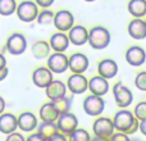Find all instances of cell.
<instances>
[{
	"instance_id": "13",
	"label": "cell",
	"mask_w": 146,
	"mask_h": 141,
	"mask_svg": "<svg viewBox=\"0 0 146 141\" xmlns=\"http://www.w3.org/2000/svg\"><path fill=\"white\" fill-rule=\"evenodd\" d=\"M68 68L73 73H81L86 72L88 68V58L82 53H74L68 58Z\"/></svg>"
},
{
	"instance_id": "42",
	"label": "cell",
	"mask_w": 146,
	"mask_h": 141,
	"mask_svg": "<svg viewBox=\"0 0 146 141\" xmlns=\"http://www.w3.org/2000/svg\"><path fill=\"white\" fill-rule=\"evenodd\" d=\"M91 141H109L106 137H99V136H95L94 139H91Z\"/></svg>"
},
{
	"instance_id": "11",
	"label": "cell",
	"mask_w": 146,
	"mask_h": 141,
	"mask_svg": "<svg viewBox=\"0 0 146 141\" xmlns=\"http://www.w3.org/2000/svg\"><path fill=\"white\" fill-rule=\"evenodd\" d=\"M67 88L72 94H83L88 88V80L81 73H73L68 77Z\"/></svg>"
},
{
	"instance_id": "5",
	"label": "cell",
	"mask_w": 146,
	"mask_h": 141,
	"mask_svg": "<svg viewBox=\"0 0 146 141\" xmlns=\"http://www.w3.org/2000/svg\"><path fill=\"white\" fill-rule=\"evenodd\" d=\"M104 108H105V101L103 100L101 96H96L91 94V95L86 96V99L83 100V110L88 116H100L104 112Z\"/></svg>"
},
{
	"instance_id": "41",
	"label": "cell",
	"mask_w": 146,
	"mask_h": 141,
	"mask_svg": "<svg viewBox=\"0 0 146 141\" xmlns=\"http://www.w3.org/2000/svg\"><path fill=\"white\" fill-rule=\"evenodd\" d=\"M4 109H5V101H4V99L0 96V114L4 113Z\"/></svg>"
},
{
	"instance_id": "22",
	"label": "cell",
	"mask_w": 146,
	"mask_h": 141,
	"mask_svg": "<svg viewBox=\"0 0 146 141\" xmlns=\"http://www.w3.org/2000/svg\"><path fill=\"white\" fill-rule=\"evenodd\" d=\"M18 128V119L12 113H3L0 114V132L5 135H9L15 132Z\"/></svg>"
},
{
	"instance_id": "32",
	"label": "cell",
	"mask_w": 146,
	"mask_h": 141,
	"mask_svg": "<svg viewBox=\"0 0 146 141\" xmlns=\"http://www.w3.org/2000/svg\"><path fill=\"white\" fill-rule=\"evenodd\" d=\"M135 85L139 90L141 91H146V70L137 73L136 78H135Z\"/></svg>"
},
{
	"instance_id": "31",
	"label": "cell",
	"mask_w": 146,
	"mask_h": 141,
	"mask_svg": "<svg viewBox=\"0 0 146 141\" xmlns=\"http://www.w3.org/2000/svg\"><path fill=\"white\" fill-rule=\"evenodd\" d=\"M133 116L139 121H144L146 119V101H140L133 110Z\"/></svg>"
},
{
	"instance_id": "25",
	"label": "cell",
	"mask_w": 146,
	"mask_h": 141,
	"mask_svg": "<svg viewBox=\"0 0 146 141\" xmlns=\"http://www.w3.org/2000/svg\"><path fill=\"white\" fill-rule=\"evenodd\" d=\"M50 49L51 48L49 45V43H46L44 40H38L32 45L31 50H32V54L36 59H45L50 54Z\"/></svg>"
},
{
	"instance_id": "16",
	"label": "cell",
	"mask_w": 146,
	"mask_h": 141,
	"mask_svg": "<svg viewBox=\"0 0 146 141\" xmlns=\"http://www.w3.org/2000/svg\"><path fill=\"white\" fill-rule=\"evenodd\" d=\"M128 35L135 40H142L146 37V21L141 18H135L128 23Z\"/></svg>"
},
{
	"instance_id": "7",
	"label": "cell",
	"mask_w": 146,
	"mask_h": 141,
	"mask_svg": "<svg viewBox=\"0 0 146 141\" xmlns=\"http://www.w3.org/2000/svg\"><path fill=\"white\" fill-rule=\"evenodd\" d=\"M27 49V40L19 32H14L7 40V50L12 55H21Z\"/></svg>"
},
{
	"instance_id": "6",
	"label": "cell",
	"mask_w": 146,
	"mask_h": 141,
	"mask_svg": "<svg viewBox=\"0 0 146 141\" xmlns=\"http://www.w3.org/2000/svg\"><path fill=\"white\" fill-rule=\"evenodd\" d=\"M53 23L59 32H67L74 26V17L69 10L62 9L54 14Z\"/></svg>"
},
{
	"instance_id": "10",
	"label": "cell",
	"mask_w": 146,
	"mask_h": 141,
	"mask_svg": "<svg viewBox=\"0 0 146 141\" xmlns=\"http://www.w3.org/2000/svg\"><path fill=\"white\" fill-rule=\"evenodd\" d=\"M48 68L53 73H63L68 69V57L64 53H53L48 58Z\"/></svg>"
},
{
	"instance_id": "28",
	"label": "cell",
	"mask_w": 146,
	"mask_h": 141,
	"mask_svg": "<svg viewBox=\"0 0 146 141\" xmlns=\"http://www.w3.org/2000/svg\"><path fill=\"white\" fill-rule=\"evenodd\" d=\"M17 9L15 0H0V14L1 15H12Z\"/></svg>"
},
{
	"instance_id": "27",
	"label": "cell",
	"mask_w": 146,
	"mask_h": 141,
	"mask_svg": "<svg viewBox=\"0 0 146 141\" xmlns=\"http://www.w3.org/2000/svg\"><path fill=\"white\" fill-rule=\"evenodd\" d=\"M55 108L58 109L59 114H63V113H68L69 109H71L72 105V98L71 96H63V98L58 99V100H54L53 101Z\"/></svg>"
},
{
	"instance_id": "9",
	"label": "cell",
	"mask_w": 146,
	"mask_h": 141,
	"mask_svg": "<svg viewBox=\"0 0 146 141\" xmlns=\"http://www.w3.org/2000/svg\"><path fill=\"white\" fill-rule=\"evenodd\" d=\"M92 130H94L95 136L109 139V137L114 134L113 121H111L110 118H108V117H100V118H98L95 122H94Z\"/></svg>"
},
{
	"instance_id": "20",
	"label": "cell",
	"mask_w": 146,
	"mask_h": 141,
	"mask_svg": "<svg viewBox=\"0 0 146 141\" xmlns=\"http://www.w3.org/2000/svg\"><path fill=\"white\" fill-rule=\"evenodd\" d=\"M49 45L51 50H54L55 53H64L69 46L68 35H66L64 32H55L54 35H51Z\"/></svg>"
},
{
	"instance_id": "19",
	"label": "cell",
	"mask_w": 146,
	"mask_h": 141,
	"mask_svg": "<svg viewBox=\"0 0 146 141\" xmlns=\"http://www.w3.org/2000/svg\"><path fill=\"white\" fill-rule=\"evenodd\" d=\"M88 90L91 91L92 95L96 96H103L108 92L109 90V82L101 76H94L90 81H88Z\"/></svg>"
},
{
	"instance_id": "43",
	"label": "cell",
	"mask_w": 146,
	"mask_h": 141,
	"mask_svg": "<svg viewBox=\"0 0 146 141\" xmlns=\"http://www.w3.org/2000/svg\"><path fill=\"white\" fill-rule=\"evenodd\" d=\"M83 1H87V3H92V1H95V0H83Z\"/></svg>"
},
{
	"instance_id": "30",
	"label": "cell",
	"mask_w": 146,
	"mask_h": 141,
	"mask_svg": "<svg viewBox=\"0 0 146 141\" xmlns=\"http://www.w3.org/2000/svg\"><path fill=\"white\" fill-rule=\"evenodd\" d=\"M68 141H91V137L86 130L76 128L74 131L69 135Z\"/></svg>"
},
{
	"instance_id": "40",
	"label": "cell",
	"mask_w": 146,
	"mask_h": 141,
	"mask_svg": "<svg viewBox=\"0 0 146 141\" xmlns=\"http://www.w3.org/2000/svg\"><path fill=\"white\" fill-rule=\"evenodd\" d=\"M8 76V68H4V69H0V81H3L5 77Z\"/></svg>"
},
{
	"instance_id": "21",
	"label": "cell",
	"mask_w": 146,
	"mask_h": 141,
	"mask_svg": "<svg viewBox=\"0 0 146 141\" xmlns=\"http://www.w3.org/2000/svg\"><path fill=\"white\" fill-rule=\"evenodd\" d=\"M17 119H18V127L23 132H31L35 128H37L38 126L37 118L31 112H23L22 114H19V117Z\"/></svg>"
},
{
	"instance_id": "18",
	"label": "cell",
	"mask_w": 146,
	"mask_h": 141,
	"mask_svg": "<svg viewBox=\"0 0 146 141\" xmlns=\"http://www.w3.org/2000/svg\"><path fill=\"white\" fill-rule=\"evenodd\" d=\"M45 92H46V96H48L51 101L58 100V99L67 95V86H66V83L62 82V81L53 80L50 82V85L45 88Z\"/></svg>"
},
{
	"instance_id": "37",
	"label": "cell",
	"mask_w": 146,
	"mask_h": 141,
	"mask_svg": "<svg viewBox=\"0 0 146 141\" xmlns=\"http://www.w3.org/2000/svg\"><path fill=\"white\" fill-rule=\"evenodd\" d=\"M48 141H68V140H67L66 135H63V134H60V132H58V134L53 135L50 139H48Z\"/></svg>"
},
{
	"instance_id": "36",
	"label": "cell",
	"mask_w": 146,
	"mask_h": 141,
	"mask_svg": "<svg viewBox=\"0 0 146 141\" xmlns=\"http://www.w3.org/2000/svg\"><path fill=\"white\" fill-rule=\"evenodd\" d=\"M26 141H48V140H46L44 136H41L40 134H37V132H36V134L30 135V136L27 137V140H26Z\"/></svg>"
},
{
	"instance_id": "38",
	"label": "cell",
	"mask_w": 146,
	"mask_h": 141,
	"mask_svg": "<svg viewBox=\"0 0 146 141\" xmlns=\"http://www.w3.org/2000/svg\"><path fill=\"white\" fill-rule=\"evenodd\" d=\"M139 130L141 131V134L144 135V136H146V119H144V121H140Z\"/></svg>"
},
{
	"instance_id": "24",
	"label": "cell",
	"mask_w": 146,
	"mask_h": 141,
	"mask_svg": "<svg viewBox=\"0 0 146 141\" xmlns=\"http://www.w3.org/2000/svg\"><path fill=\"white\" fill-rule=\"evenodd\" d=\"M129 14L135 18H142L146 15V0H129L127 5Z\"/></svg>"
},
{
	"instance_id": "4",
	"label": "cell",
	"mask_w": 146,
	"mask_h": 141,
	"mask_svg": "<svg viewBox=\"0 0 146 141\" xmlns=\"http://www.w3.org/2000/svg\"><path fill=\"white\" fill-rule=\"evenodd\" d=\"M113 95L117 106H119V108H127L128 105H131L132 100H133V95H132L131 90L126 87L122 82H117L113 86Z\"/></svg>"
},
{
	"instance_id": "15",
	"label": "cell",
	"mask_w": 146,
	"mask_h": 141,
	"mask_svg": "<svg viewBox=\"0 0 146 141\" xmlns=\"http://www.w3.org/2000/svg\"><path fill=\"white\" fill-rule=\"evenodd\" d=\"M68 39L69 43H72L73 45L81 46L88 41V31L81 25L73 26L68 31Z\"/></svg>"
},
{
	"instance_id": "29",
	"label": "cell",
	"mask_w": 146,
	"mask_h": 141,
	"mask_svg": "<svg viewBox=\"0 0 146 141\" xmlns=\"http://www.w3.org/2000/svg\"><path fill=\"white\" fill-rule=\"evenodd\" d=\"M36 21H37V23L41 26H49V25H51L54 21V13L49 9H44V10H41V12H38V15H37V18H36Z\"/></svg>"
},
{
	"instance_id": "2",
	"label": "cell",
	"mask_w": 146,
	"mask_h": 141,
	"mask_svg": "<svg viewBox=\"0 0 146 141\" xmlns=\"http://www.w3.org/2000/svg\"><path fill=\"white\" fill-rule=\"evenodd\" d=\"M87 43L95 50H103L110 44V33L103 26H95L88 31Z\"/></svg>"
},
{
	"instance_id": "39",
	"label": "cell",
	"mask_w": 146,
	"mask_h": 141,
	"mask_svg": "<svg viewBox=\"0 0 146 141\" xmlns=\"http://www.w3.org/2000/svg\"><path fill=\"white\" fill-rule=\"evenodd\" d=\"M4 68H7V59L0 53V69H4Z\"/></svg>"
},
{
	"instance_id": "1",
	"label": "cell",
	"mask_w": 146,
	"mask_h": 141,
	"mask_svg": "<svg viewBox=\"0 0 146 141\" xmlns=\"http://www.w3.org/2000/svg\"><path fill=\"white\" fill-rule=\"evenodd\" d=\"M113 124L114 130H117L118 132L132 135L135 132H137V130H139L140 121L135 118V116L129 110L122 109V110L115 113V116L113 118Z\"/></svg>"
},
{
	"instance_id": "8",
	"label": "cell",
	"mask_w": 146,
	"mask_h": 141,
	"mask_svg": "<svg viewBox=\"0 0 146 141\" xmlns=\"http://www.w3.org/2000/svg\"><path fill=\"white\" fill-rule=\"evenodd\" d=\"M56 126H58L59 132H62L63 135H71L78 126V119L74 114L72 113H63L59 116V118L56 119Z\"/></svg>"
},
{
	"instance_id": "17",
	"label": "cell",
	"mask_w": 146,
	"mask_h": 141,
	"mask_svg": "<svg viewBox=\"0 0 146 141\" xmlns=\"http://www.w3.org/2000/svg\"><path fill=\"white\" fill-rule=\"evenodd\" d=\"M98 72L99 76L104 77L105 80H110L118 73V64L113 59H103L98 64Z\"/></svg>"
},
{
	"instance_id": "23",
	"label": "cell",
	"mask_w": 146,
	"mask_h": 141,
	"mask_svg": "<svg viewBox=\"0 0 146 141\" xmlns=\"http://www.w3.org/2000/svg\"><path fill=\"white\" fill-rule=\"evenodd\" d=\"M59 112L55 108L53 101L50 103H45L40 108V118L42 122H56V119L59 118Z\"/></svg>"
},
{
	"instance_id": "12",
	"label": "cell",
	"mask_w": 146,
	"mask_h": 141,
	"mask_svg": "<svg viewBox=\"0 0 146 141\" xmlns=\"http://www.w3.org/2000/svg\"><path fill=\"white\" fill-rule=\"evenodd\" d=\"M32 81L37 87L46 88L50 82L53 81V72L48 67H38L33 70L32 73Z\"/></svg>"
},
{
	"instance_id": "26",
	"label": "cell",
	"mask_w": 146,
	"mask_h": 141,
	"mask_svg": "<svg viewBox=\"0 0 146 141\" xmlns=\"http://www.w3.org/2000/svg\"><path fill=\"white\" fill-rule=\"evenodd\" d=\"M58 132H59V130L55 122H41L37 126V134L44 136L46 140L50 139L53 135L58 134Z\"/></svg>"
},
{
	"instance_id": "3",
	"label": "cell",
	"mask_w": 146,
	"mask_h": 141,
	"mask_svg": "<svg viewBox=\"0 0 146 141\" xmlns=\"http://www.w3.org/2000/svg\"><path fill=\"white\" fill-rule=\"evenodd\" d=\"M18 18H19L22 22H27L31 23L37 18L38 15V7L35 1H31V0H25L22 1L19 5H17V9H15Z\"/></svg>"
},
{
	"instance_id": "33",
	"label": "cell",
	"mask_w": 146,
	"mask_h": 141,
	"mask_svg": "<svg viewBox=\"0 0 146 141\" xmlns=\"http://www.w3.org/2000/svg\"><path fill=\"white\" fill-rule=\"evenodd\" d=\"M109 141H131L128 137V135L122 134V132H117V134H113L110 136Z\"/></svg>"
},
{
	"instance_id": "14",
	"label": "cell",
	"mask_w": 146,
	"mask_h": 141,
	"mask_svg": "<svg viewBox=\"0 0 146 141\" xmlns=\"http://www.w3.org/2000/svg\"><path fill=\"white\" fill-rule=\"evenodd\" d=\"M126 61L128 64H131L132 67H140L145 63L146 61V53L141 46H131L129 49H127L126 51Z\"/></svg>"
},
{
	"instance_id": "34",
	"label": "cell",
	"mask_w": 146,
	"mask_h": 141,
	"mask_svg": "<svg viewBox=\"0 0 146 141\" xmlns=\"http://www.w3.org/2000/svg\"><path fill=\"white\" fill-rule=\"evenodd\" d=\"M5 141H26L23 135H21L19 132H12L7 136V140Z\"/></svg>"
},
{
	"instance_id": "35",
	"label": "cell",
	"mask_w": 146,
	"mask_h": 141,
	"mask_svg": "<svg viewBox=\"0 0 146 141\" xmlns=\"http://www.w3.org/2000/svg\"><path fill=\"white\" fill-rule=\"evenodd\" d=\"M35 3L37 4V7L41 8H50L54 4V0H35Z\"/></svg>"
}]
</instances>
